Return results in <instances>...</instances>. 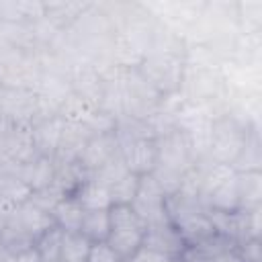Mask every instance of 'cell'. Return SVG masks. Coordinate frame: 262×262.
Returning <instances> with one entry per match:
<instances>
[{"label":"cell","mask_w":262,"mask_h":262,"mask_svg":"<svg viewBox=\"0 0 262 262\" xmlns=\"http://www.w3.org/2000/svg\"><path fill=\"white\" fill-rule=\"evenodd\" d=\"M239 244L235 239H231L229 235L215 231L213 235L194 242L190 246H184L178 262H217L219 258H223L225 254L237 250Z\"/></svg>","instance_id":"obj_4"},{"label":"cell","mask_w":262,"mask_h":262,"mask_svg":"<svg viewBox=\"0 0 262 262\" xmlns=\"http://www.w3.org/2000/svg\"><path fill=\"white\" fill-rule=\"evenodd\" d=\"M108 237L106 244L123 258L135 256L143 248V237L147 223L137 215V211L129 203H117L108 207Z\"/></svg>","instance_id":"obj_1"},{"label":"cell","mask_w":262,"mask_h":262,"mask_svg":"<svg viewBox=\"0 0 262 262\" xmlns=\"http://www.w3.org/2000/svg\"><path fill=\"white\" fill-rule=\"evenodd\" d=\"M61 235H63V231L57 225H53L35 239V250H37L41 262H59Z\"/></svg>","instance_id":"obj_10"},{"label":"cell","mask_w":262,"mask_h":262,"mask_svg":"<svg viewBox=\"0 0 262 262\" xmlns=\"http://www.w3.org/2000/svg\"><path fill=\"white\" fill-rule=\"evenodd\" d=\"M72 194L78 199V203H80L86 211H88V209H108V207L113 205L108 186L100 184V182L94 180V178L84 180Z\"/></svg>","instance_id":"obj_7"},{"label":"cell","mask_w":262,"mask_h":262,"mask_svg":"<svg viewBox=\"0 0 262 262\" xmlns=\"http://www.w3.org/2000/svg\"><path fill=\"white\" fill-rule=\"evenodd\" d=\"M217 262H248V260L242 256V252H239V248H237V250H233V252L225 254L223 258H219Z\"/></svg>","instance_id":"obj_13"},{"label":"cell","mask_w":262,"mask_h":262,"mask_svg":"<svg viewBox=\"0 0 262 262\" xmlns=\"http://www.w3.org/2000/svg\"><path fill=\"white\" fill-rule=\"evenodd\" d=\"M143 248L178 260L184 250V239L178 233V229L174 227V223L170 219H164V221L147 225L145 237H143Z\"/></svg>","instance_id":"obj_5"},{"label":"cell","mask_w":262,"mask_h":262,"mask_svg":"<svg viewBox=\"0 0 262 262\" xmlns=\"http://www.w3.org/2000/svg\"><path fill=\"white\" fill-rule=\"evenodd\" d=\"M108 209H88L84 211L80 233L90 242H106L108 237Z\"/></svg>","instance_id":"obj_8"},{"label":"cell","mask_w":262,"mask_h":262,"mask_svg":"<svg viewBox=\"0 0 262 262\" xmlns=\"http://www.w3.org/2000/svg\"><path fill=\"white\" fill-rule=\"evenodd\" d=\"M121 160L125 168L135 176H147L154 174L160 162V147L154 139L147 137H135L131 143H127L121 149Z\"/></svg>","instance_id":"obj_3"},{"label":"cell","mask_w":262,"mask_h":262,"mask_svg":"<svg viewBox=\"0 0 262 262\" xmlns=\"http://www.w3.org/2000/svg\"><path fill=\"white\" fill-rule=\"evenodd\" d=\"M90 239H86L80 231H63L59 246V262H86Z\"/></svg>","instance_id":"obj_9"},{"label":"cell","mask_w":262,"mask_h":262,"mask_svg":"<svg viewBox=\"0 0 262 262\" xmlns=\"http://www.w3.org/2000/svg\"><path fill=\"white\" fill-rule=\"evenodd\" d=\"M166 199H168V194L160 186L156 176L147 174V176L139 178V186H137V192H135V196L131 201V207L149 225V223H158V221L168 219Z\"/></svg>","instance_id":"obj_2"},{"label":"cell","mask_w":262,"mask_h":262,"mask_svg":"<svg viewBox=\"0 0 262 262\" xmlns=\"http://www.w3.org/2000/svg\"><path fill=\"white\" fill-rule=\"evenodd\" d=\"M86 262H123V258L106 242H92Z\"/></svg>","instance_id":"obj_11"},{"label":"cell","mask_w":262,"mask_h":262,"mask_svg":"<svg viewBox=\"0 0 262 262\" xmlns=\"http://www.w3.org/2000/svg\"><path fill=\"white\" fill-rule=\"evenodd\" d=\"M84 211H86V209L78 203V199H76L74 194H66V196L51 209L53 225H57L61 231H80Z\"/></svg>","instance_id":"obj_6"},{"label":"cell","mask_w":262,"mask_h":262,"mask_svg":"<svg viewBox=\"0 0 262 262\" xmlns=\"http://www.w3.org/2000/svg\"><path fill=\"white\" fill-rule=\"evenodd\" d=\"M123 262H178V260H174L170 256H164V254H158V252H151L147 248H141L135 256H131Z\"/></svg>","instance_id":"obj_12"}]
</instances>
